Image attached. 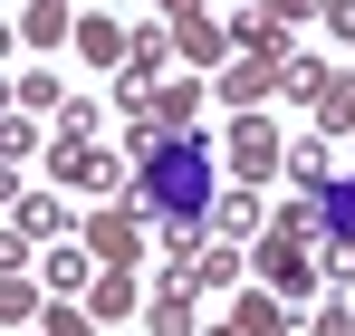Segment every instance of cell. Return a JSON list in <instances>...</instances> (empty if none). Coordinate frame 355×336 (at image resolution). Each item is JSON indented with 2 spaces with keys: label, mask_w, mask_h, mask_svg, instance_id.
<instances>
[{
  "label": "cell",
  "mask_w": 355,
  "mask_h": 336,
  "mask_svg": "<svg viewBox=\"0 0 355 336\" xmlns=\"http://www.w3.org/2000/svg\"><path fill=\"white\" fill-rule=\"evenodd\" d=\"M0 317H10V327L49 317V308H39V279H29V269H10V279H0Z\"/></svg>",
  "instance_id": "9a60e30c"
},
{
  "label": "cell",
  "mask_w": 355,
  "mask_h": 336,
  "mask_svg": "<svg viewBox=\"0 0 355 336\" xmlns=\"http://www.w3.org/2000/svg\"><path fill=\"white\" fill-rule=\"evenodd\" d=\"M10 230H19V240H67V212L49 192H19V202H10Z\"/></svg>",
  "instance_id": "4fadbf2b"
},
{
  "label": "cell",
  "mask_w": 355,
  "mask_h": 336,
  "mask_svg": "<svg viewBox=\"0 0 355 336\" xmlns=\"http://www.w3.org/2000/svg\"><path fill=\"white\" fill-rule=\"evenodd\" d=\"M87 308H96L106 327H125V317H144V288H135V269H96V279H87Z\"/></svg>",
  "instance_id": "8fae6325"
},
{
  "label": "cell",
  "mask_w": 355,
  "mask_h": 336,
  "mask_svg": "<svg viewBox=\"0 0 355 336\" xmlns=\"http://www.w3.org/2000/svg\"><path fill=\"white\" fill-rule=\"evenodd\" d=\"M164 10H192V0H164Z\"/></svg>",
  "instance_id": "d4e9b609"
},
{
  "label": "cell",
  "mask_w": 355,
  "mask_h": 336,
  "mask_svg": "<svg viewBox=\"0 0 355 336\" xmlns=\"http://www.w3.org/2000/svg\"><path fill=\"white\" fill-rule=\"evenodd\" d=\"M221 154H231V173H240V183H269V173H288V135H279L269 115L250 106V115H231V135H221Z\"/></svg>",
  "instance_id": "3957f363"
},
{
  "label": "cell",
  "mask_w": 355,
  "mask_h": 336,
  "mask_svg": "<svg viewBox=\"0 0 355 336\" xmlns=\"http://www.w3.org/2000/svg\"><path fill=\"white\" fill-rule=\"evenodd\" d=\"M77 230H87V250H96L106 269H135V260H144V240H154V212H144L135 192H106Z\"/></svg>",
  "instance_id": "7a4b0ae2"
},
{
  "label": "cell",
  "mask_w": 355,
  "mask_h": 336,
  "mask_svg": "<svg viewBox=\"0 0 355 336\" xmlns=\"http://www.w3.org/2000/svg\"><path fill=\"white\" fill-rule=\"evenodd\" d=\"M279 87H288V96H307V106H317V87H327V67H317V58H288V77H279Z\"/></svg>",
  "instance_id": "44dd1931"
},
{
  "label": "cell",
  "mask_w": 355,
  "mask_h": 336,
  "mask_svg": "<svg viewBox=\"0 0 355 336\" xmlns=\"http://www.w3.org/2000/svg\"><path fill=\"white\" fill-rule=\"evenodd\" d=\"M10 106H19V115H58L67 96H58V77H39V67H29V77L10 87Z\"/></svg>",
  "instance_id": "2e32d148"
},
{
  "label": "cell",
  "mask_w": 355,
  "mask_h": 336,
  "mask_svg": "<svg viewBox=\"0 0 355 336\" xmlns=\"http://www.w3.org/2000/svg\"><path fill=\"white\" fill-rule=\"evenodd\" d=\"M96 135H106V115L87 106V96H67L58 106V144H96Z\"/></svg>",
  "instance_id": "e0dca14e"
},
{
  "label": "cell",
  "mask_w": 355,
  "mask_h": 336,
  "mask_svg": "<svg viewBox=\"0 0 355 336\" xmlns=\"http://www.w3.org/2000/svg\"><path fill=\"white\" fill-rule=\"evenodd\" d=\"M259 279L279 288V298H307V288H327V269H317V250H307V240L269 230V240H259Z\"/></svg>",
  "instance_id": "277c9868"
},
{
  "label": "cell",
  "mask_w": 355,
  "mask_h": 336,
  "mask_svg": "<svg viewBox=\"0 0 355 336\" xmlns=\"http://www.w3.org/2000/svg\"><path fill=\"white\" fill-rule=\"evenodd\" d=\"M77 58H87V67H125V58H135V29H116V10H87V19H77Z\"/></svg>",
  "instance_id": "9c48e42d"
},
{
  "label": "cell",
  "mask_w": 355,
  "mask_h": 336,
  "mask_svg": "<svg viewBox=\"0 0 355 336\" xmlns=\"http://www.w3.org/2000/svg\"><path fill=\"white\" fill-rule=\"evenodd\" d=\"M173 49H182V67H231V19H211L192 0V10H173Z\"/></svg>",
  "instance_id": "8992f818"
},
{
  "label": "cell",
  "mask_w": 355,
  "mask_h": 336,
  "mask_svg": "<svg viewBox=\"0 0 355 336\" xmlns=\"http://www.w3.org/2000/svg\"><path fill=\"white\" fill-rule=\"evenodd\" d=\"M77 19H87V10H67V0H19V39H29V49H77Z\"/></svg>",
  "instance_id": "30bf717a"
},
{
  "label": "cell",
  "mask_w": 355,
  "mask_h": 336,
  "mask_svg": "<svg viewBox=\"0 0 355 336\" xmlns=\"http://www.w3.org/2000/svg\"><path fill=\"white\" fill-rule=\"evenodd\" d=\"M327 29H336V39L355 49V0H327Z\"/></svg>",
  "instance_id": "cb8c5ba5"
},
{
  "label": "cell",
  "mask_w": 355,
  "mask_h": 336,
  "mask_svg": "<svg viewBox=\"0 0 355 336\" xmlns=\"http://www.w3.org/2000/svg\"><path fill=\"white\" fill-rule=\"evenodd\" d=\"M96 327H106L96 308H49V317H39V336H96Z\"/></svg>",
  "instance_id": "ffe728a7"
},
{
  "label": "cell",
  "mask_w": 355,
  "mask_h": 336,
  "mask_svg": "<svg viewBox=\"0 0 355 336\" xmlns=\"http://www.w3.org/2000/svg\"><path fill=\"white\" fill-rule=\"evenodd\" d=\"M288 327H297V317L279 308V288L259 279V288H250V298L231 308V317H221V327H202V336H288Z\"/></svg>",
  "instance_id": "ba28073f"
},
{
  "label": "cell",
  "mask_w": 355,
  "mask_h": 336,
  "mask_svg": "<svg viewBox=\"0 0 355 336\" xmlns=\"http://www.w3.org/2000/svg\"><path fill=\"white\" fill-rule=\"evenodd\" d=\"M125 192L154 212V240H202V221H211V135L202 125H182V135H164V125H144V115H125Z\"/></svg>",
  "instance_id": "6da1fadb"
},
{
  "label": "cell",
  "mask_w": 355,
  "mask_h": 336,
  "mask_svg": "<svg viewBox=\"0 0 355 336\" xmlns=\"http://www.w3.org/2000/svg\"><path fill=\"white\" fill-rule=\"evenodd\" d=\"M279 77H288L279 58H250V49H240L211 87H221V106H231V115H250V106H269V96H279Z\"/></svg>",
  "instance_id": "5b68a950"
},
{
  "label": "cell",
  "mask_w": 355,
  "mask_h": 336,
  "mask_svg": "<svg viewBox=\"0 0 355 336\" xmlns=\"http://www.w3.org/2000/svg\"><path fill=\"white\" fill-rule=\"evenodd\" d=\"M269 19H288V29L297 19H327V0H269Z\"/></svg>",
  "instance_id": "603a6c76"
},
{
  "label": "cell",
  "mask_w": 355,
  "mask_h": 336,
  "mask_svg": "<svg viewBox=\"0 0 355 336\" xmlns=\"http://www.w3.org/2000/svg\"><path fill=\"white\" fill-rule=\"evenodd\" d=\"M192 298H202V279H164L144 298V327L154 336H192Z\"/></svg>",
  "instance_id": "7c38bea8"
},
{
  "label": "cell",
  "mask_w": 355,
  "mask_h": 336,
  "mask_svg": "<svg viewBox=\"0 0 355 336\" xmlns=\"http://www.w3.org/2000/svg\"><path fill=\"white\" fill-rule=\"evenodd\" d=\"M317 125L327 135H355V77H327L317 87Z\"/></svg>",
  "instance_id": "5bb4252c"
},
{
  "label": "cell",
  "mask_w": 355,
  "mask_h": 336,
  "mask_svg": "<svg viewBox=\"0 0 355 336\" xmlns=\"http://www.w3.org/2000/svg\"><path fill=\"white\" fill-rule=\"evenodd\" d=\"M307 336H355V308H346V288H327V308H307Z\"/></svg>",
  "instance_id": "d6986e66"
},
{
  "label": "cell",
  "mask_w": 355,
  "mask_h": 336,
  "mask_svg": "<svg viewBox=\"0 0 355 336\" xmlns=\"http://www.w3.org/2000/svg\"><path fill=\"white\" fill-rule=\"evenodd\" d=\"M192 279H202V288H231V279H240V260H231V250H202V269H192Z\"/></svg>",
  "instance_id": "7402d4cb"
},
{
  "label": "cell",
  "mask_w": 355,
  "mask_h": 336,
  "mask_svg": "<svg viewBox=\"0 0 355 336\" xmlns=\"http://www.w3.org/2000/svg\"><path fill=\"white\" fill-rule=\"evenodd\" d=\"M49 173H58L67 192H96V202L116 192V154H106V144H58V154H49Z\"/></svg>",
  "instance_id": "52a82bcc"
},
{
  "label": "cell",
  "mask_w": 355,
  "mask_h": 336,
  "mask_svg": "<svg viewBox=\"0 0 355 336\" xmlns=\"http://www.w3.org/2000/svg\"><path fill=\"white\" fill-rule=\"evenodd\" d=\"M211 230H259V192H250V183L221 192V202H211Z\"/></svg>",
  "instance_id": "ac0fdd59"
}]
</instances>
